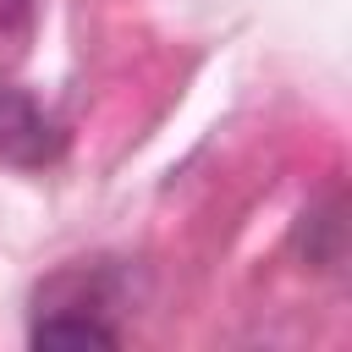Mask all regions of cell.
I'll list each match as a JSON object with an SVG mask.
<instances>
[{
	"instance_id": "cell-1",
	"label": "cell",
	"mask_w": 352,
	"mask_h": 352,
	"mask_svg": "<svg viewBox=\"0 0 352 352\" xmlns=\"http://www.w3.org/2000/svg\"><path fill=\"white\" fill-rule=\"evenodd\" d=\"M60 148L55 121L16 88H0V160L6 165H44Z\"/></svg>"
},
{
	"instance_id": "cell-2",
	"label": "cell",
	"mask_w": 352,
	"mask_h": 352,
	"mask_svg": "<svg viewBox=\"0 0 352 352\" xmlns=\"http://www.w3.org/2000/svg\"><path fill=\"white\" fill-rule=\"evenodd\" d=\"M33 346H116V330L110 324H99L94 314H72V308H60V314H50V319H38L33 324Z\"/></svg>"
},
{
	"instance_id": "cell-3",
	"label": "cell",
	"mask_w": 352,
	"mask_h": 352,
	"mask_svg": "<svg viewBox=\"0 0 352 352\" xmlns=\"http://www.w3.org/2000/svg\"><path fill=\"white\" fill-rule=\"evenodd\" d=\"M38 16V0H0V38H28Z\"/></svg>"
}]
</instances>
